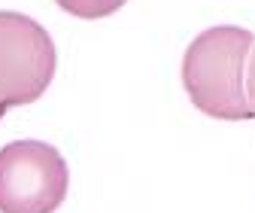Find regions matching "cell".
I'll use <instances>...</instances> for the list:
<instances>
[{"label": "cell", "instance_id": "6da1fadb", "mask_svg": "<svg viewBox=\"0 0 255 213\" xmlns=\"http://www.w3.org/2000/svg\"><path fill=\"white\" fill-rule=\"evenodd\" d=\"M255 34L237 24L207 27L182 55V85L204 116L222 122L252 119L246 104V64Z\"/></svg>", "mask_w": 255, "mask_h": 213}, {"label": "cell", "instance_id": "7a4b0ae2", "mask_svg": "<svg viewBox=\"0 0 255 213\" xmlns=\"http://www.w3.org/2000/svg\"><path fill=\"white\" fill-rule=\"evenodd\" d=\"M70 189L64 156L43 140H12L0 149V213H55Z\"/></svg>", "mask_w": 255, "mask_h": 213}, {"label": "cell", "instance_id": "3957f363", "mask_svg": "<svg viewBox=\"0 0 255 213\" xmlns=\"http://www.w3.org/2000/svg\"><path fill=\"white\" fill-rule=\"evenodd\" d=\"M58 67L49 30L24 12L0 9V110L43 98Z\"/></svg>", "mask_w": 255, "mask_h": 213}, {"label": "cell", "instance_id": "277c9868", "mask_svg": "<svg viewBox=\"0 0 255 213\" xmlns=\"http://www.w3.org/2000/svg\"><path fill=\"white\" fill-rule=\"evenodd\" d=\"M55 3L73 15V18H85V21H98V18H107L113 12H119L128 0H55Z\"/></svg>", "mask_w": 255, "mask_h": 213}, {"label": "cell", "instance_id": "5b68a950", "mask_svg": "<svg viewBox=\"0 0 255 213\" xmlns=\"http://www.w3.org/2000/svg\"><path fill=\"white\" fill-rule=\"evenodd\" d=\"M246 104L255 119V46H252V61L246 64Z\"/></svg>", "mask_w": 255, "mask_h": 213}, {"label": "cell", "instance_id": "8992f818", "mask_svg": "<svg viewBox=\"0 0 255 213\" xmlns=\"http://www.w3.org/2000/svg\"><path fill=\"white\" fill-rule=\"evenodd\" d=\"M3 113H6V110H0V119H3Z\"/></svg>", "mask_w": 255, "mask_h": 213}]
</instances>
